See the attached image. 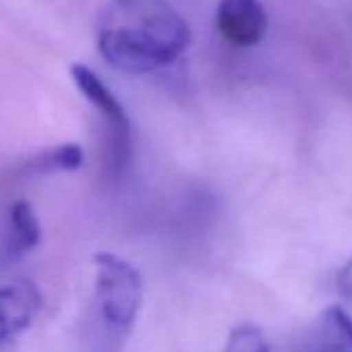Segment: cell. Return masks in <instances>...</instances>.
Wrapping results in <instances>:
<instances>
[{
    "label": "cell",
    "instance_id": "6da1fadb",
    "mask_svg": "<svg viewBox=\"0 0 352 352\" xmlns=\"http://www.w3.org/2000/svg\"><path fill=\"white\" fill-rule=\"evenodd\" d=\"M189 44L187 21L162 0H114L100 17V54L124 73L170 67Z\"/></svg>",
    "mask_w": 352,
    "mask_h": 352
},
{
    "label": "cell",
    "instance_id": "9c48e42d",
    "mask_svg": "<svg viewBox=\"0 0 352 352\" xmlns=\"http://www.w3.org/2000/svg\"><path fill=\"white\" fill-rule=\"evenodd\" d=\"M224 352H270V344L257 325L243 323L230 331Z\"/></svg>",
    "mask_w": 352,
    "mask_h": 352
},
{
    "label": "cell",
    "instance_id": "5b68a950",
    "mask_svg": "<svg viewBox=\"0 0 352 352\" xmlns=\"http://www.w3.org/2000/svg\"><path fill=\"white\" fill-rule=\"evenodd\" d=\"M42 307V294L30 280L0 286V344L25 331Z\"/></svg>",
    "mask_w": 352,
    "mask_h": 352
},
{
    "label": "cell",
    "instance_id": "277c9868",
    "mask_svg": "<svg viewBox=\"0 0 352 352\" xmlns=\"http://www.w3.org/2000/svg\"><path fill=\"white\" fill-rule=\"evenodd\" d=\"M216 25L224 40L249 48L263 40L267 32V13L259 0H220Z\"/></svg>",
    "mask_w": 352,
    "mask_h": 352
},
{
    "label": "cell",
    "instance_id": "8992f818",
    "mask_svg": "<svg viewBox=\"0 0 352 352\" xmlns=\"http://www.w3.org/2000/svg\"><path fill=\"white\" fill-rule=\"evenodd\" d=\"M298 352H352V317L340 309H325L311 325Z\"/></svg>",
    "mask_w": 352,
    "mask_h": 352
},
{
    "label": "cell",
    "instance_id": "52a82bcc",
    "mask_svg": "<svg viewBox=\"0 0 352 352\" xmlns=\"http://www.w3.org/2000/svg\"><path fill=\"white\" fill-rule=\"evenodd\" d=\"M9 218V251L13 257H21L40 245L42 228L28 201H15Z\"/></svg>",
    "mask_w": 352,
    "mask_h": 352
},
{
    "label": "cell",
    "instance_id": "30bf717a",
    "mask_svg": "<svg viewBox=\"0 0 352 352\" xmlns=\"http://www.w3.org/2000/svg\"><path fill=\"white\" fill-rule=\"evenodd\" d=\"M336 284H338V292H340L346 300H352V257H350V261L340 270Z\"/></svg>",
    "mask_w": 352,
    "mask_h": 352
},
{
    "label": "cell",
    "instance_id": "ba28073f",
    "mask_svg": "<svg viewBox=\"0 0 352 352\" xmlns=\"http://www.w3.org/2000/svg\"><path fill=\"white\" fill-rule=\"evenodd\" d=\"M83 166V149L77 143H65L54 149L42 151L32 168L36 172H73Z\"/></svg>",
    "mask_w": 352,
    "mask_h": 352
},
{
    "label": "cell",
    "instance_id": "3957f363",
    "mask_svg": "<svg viewBox=\"0 0 352 352\" xmlns=\"http://www.w3.org/2000/svg\"><path fill=\"white\" fill-rule=\"evenodd\" d=\"M71 77L77 89L108 120V164L112 170H124L131 162V124L122 104L106 87V83L85 65H73Z\"/></svg>",
    "mask_w": 352,
    "mask_h": 352
},
{
    "label": "cell",
    "instance_id": "7a4b0ae2",
    "mask_svg": "<svg viewBox=\"0 0 352 352\" xmlns=\"http://www.w3.org/2000/svg\"><path fill=\"white\" fill-rule=\"evenodd\" d=\"M96 296L104 321L120 331L131 329L143 300V278L135 265L112 253H98Z\"/></svg>",
    "mask_w": 352,
    "mask_h": 352
}]
</instances>
